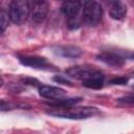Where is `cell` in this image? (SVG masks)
<instances>
[{
  "instance_id": "obj_1",
  "label": "cell",
  "mask_w": 134,
  "mask_h": 134,
  "mask_svg": "<svg viewBox=\"0 0 134 134\" xmlns=\"http://www.w3.org/2000/svg\"><path fill=\"white\" fill-rule=\"evenodd\" d=\"M69 107H57L54 110H49L47 113L52 116H59L64 118H72V119H82L88 118L97 114V109L93 107H76L70 108Z\"/></svg>"
},
{
  "instance_id": "obj_2",
  "label": "cell",
  "mask_w": 134,
  "mask_h": 134,
  "mask_svg": "<svg viewBox=\"0 0 134 134\" xmlns=\"http://www.w3.org/2000/svg\"><path fill=\"white\" fill-rule=\"evenodd\" d=\"M103 17V7L95 0H86L83 9V20L89 26L97 25Z\"/></svg>"
},
{
  "instance_id": "obj_3",
  "label": "cell",
  "mask_w": 134,
  "mask_h": 134,
  "mask_svg": "<svg viewBox=\"0 0 134 134\" xmlns=\"http://www.w3.org/2000/svg\"><path fill=\"white\" fill-rule=\"evenodd\" d=\"M30 13L28 0H12L9 5V19L15 24H22Z\"/></svg>"
},
{
  "instance_id": "obj_4",
  "label": "cell",
  "mask_w": 134,
  "mask_h": 134,
  "mask_svg": "<svg viewBox=\"0 0 134 134\" xmlns=\"http://www.w3.org/2000/svg\"><path fill=\"white\" fill-rule=\"evenodd\" d=\"M66 73L74 79L77 80H87L89 77H92L94 75H98L102 72L92 68V67H87V66H73L70 67L69 69L66 70Z\"/></svg>"
},
{
  "instance_id": "obj_5",
  "label": "cell",
  "mask_w": 134,
  "mask_h": 134,
  "mask_svg": "<svg viewBox=\"0 0 134 134\" xmlns=\"http://www.w3.org/2000/svg\"><path fill=\"white\" fill-rule=\"evenodd\" d=\"M20 62L25 66L32 67L36 69H42V70H54L55 69L45 58H41V57H32V55L21 57Z\"/></svg>"
},
{
  "instance_id": "obj_6",
  "label": "cell",
  "mask_w": 134,
  "mask_h": 134,
  "mask_svg": "<svg viewBox=\"0 0 134 134\" xmlns=\"http://www.w3.org/2000/svg\"><path fill=\"white\" fill-rule=\"evenodd\" d=\"M39 93H40L41 96H43L45 98L57 99V98L63 97L66 92H65V90H63L62 88H59V87L42 85L39 88Z\"/></svg>"
},
{
  "instance_id": "obj_7",
  "label": "cell",
  "mask_w": 134,
  "mask_h": 134,
  "mask_svg": "<svg viewBox=\"0 0 134 134\" xmlns=\"http://www.w3.org/2000/svg\"><path fill=\"white\" fill-rule=\"evenodd\" d=\"M97 59L99 61L106 63L107 65L114 66V67H119L125 62L124 57H121L120 54H117L115 52H111V51H104V52L99 53L97 55Z\"/></svg>"
},
{
  "instance_id": "obj_8",
  "label": "cell",
  "mask_w": 134,
  "mask_h": 134,
  "mask_svg": "<svg viewBox=\"0 0 134 134\" xmlns=\"http://www.w3.org/2000/svg\"><path fill=\"white\" fill-rule=\"evenodd\" d=\"M48 13V5L47 3L42 0V1H38L35 2L32 10H31V18L35 22L37 23H41L47 16Z\"/></svg>"
},
{
  "instance_id": "obj_9",
  "label": "cell",
  "mask_w": 134,
  "mask_h": 134,
  "mask_svg": "<svg viewBox=\"0 0 134 134\" xmlns=\"http://www.w3.org/2000/svg\"><path fill=\"white\" fill-rule=\"evenodd\" d=\"M81 0H64L62 4V12L68 18L76 17L81 9Z\"/></svg>"
},
{
  "instance_id": "obj_10",
  "label": "cell",
  "mask_w": 134,
  "mask_h": 134,
  "mask_svg": "<svg viewBox=\"0 0 134 134\" xmlns=\"http://www.w3.org/2000/svg\"><path fill=\"white\" fill-rule=\"evenodd\" d=\"M54 52L65 58H76L82 54V49L73 45H64V46H58L54 49Z\"/></svg>"
},
{
  "instance_id": "obj_11",
  "label": "cell",
  "mask_w": 134,
  "mask_h": 134,
  "mask_svg": "<svg viewBox=\"0 0 134 134\" xmlns=\"http://www.w3.org/2000/svg\"><path fill=\"white\" fill-rule=\"evenodd\" d=\"M110 16L115 20H120L127 15V6L120 1H114L110 6Z\"/></svg>"
},
{
  "instance_id": "obj_12",
  "label": "cell",
  "mask_w": 134,
  "mask_h": 134,
  "mask_svg": "<svg viewBox=\"0 0 134 134\" xmlns=\"http://www.w3.org/2000/svg\"><path fill=\"white\" fill-rule=\"evenodd\" d=\"M103 84H104V75L102 73L83 81V85L91 89H100L103 87Z\"/></svg>"
},
{
  "instance_id": "obj_13",
  "label": "cell",
  "mask_w": 134,
  "mask_h": 134,
  "mask_svg": "<svg viewBox=\"0 0 134 134\" xmlns=\"http://www.w3.org/2000/svg\"><path fill=\"white\" fill-rule=\"evenodd\" d=\"M80 100H81L80 97H76V98H63V97H61V98L53 99L52 102L49 103V105L55 106V107H69V106L76 104Z\"/></svg>"
},
{
  "instance_id": "obj_14",
  "label": "cell",
  "mask_w": 134,
  "mask_h": 134,
  "mask_svg": "<svg viewBox=\"0 0 134 134\" xmlns=\"http://www.w3.org/2000/svg\"><path fill=\"white\" fill-rule=\"evenodd\" d=\"M9 23V15L6 10L0 9V35L5 31Z\"/></svg>"
},
{
  "instance_id": "obj_15",
  "label": "cell",
  "mask_w": 134,
  "mask_h": 134,
  "mask_svg": "<svg viewBox=\"0 0 134 134\" xmlns=\"http://www.w3.org/2000/svg\"><path fill=\"white\" fill-rule=\"evenodd\" d=\"M128 82V79L125 77V76H120V77H115L111 81L112 84H115V85H125L126 83Z\"/></svg>"
},
{
  "instance_id": "obj_16",
  "label": "cell",
  "mask_w": 134,
  "mask_h": 134,
  "mask_svg": "<svg viewBox=\"0 0 134 134\" xmlns=\"http://www.w3.org/2000/svg\"><path fill=\"white\" fill-rule=\"evenodd\" d=\"M118 102L119 103H125V104L132 105L133 104V97L132 96H127V97H124V98H119Z\"/></svg>"
},
{
  "instance_id": "obj_17",
  "label": "cell",
  "mask_w": 134,
  "mask_h": 134,
  "mask_svg": "<svg viewBox=\"0 0 134 134\" xmlns=\"http://www.w3.org/2000/svg\"><path fill=\"white\" fill-rule=\"evenodd\" d=\"M9 108H10L9 104H7L6 102L0 99V110H8Z\"/></svg>"
},
{
  "instance_id": "obj_18",
  "label": "cell",
  "mask_w": 134,
  "mask_h": 134,
  "mask_svg": "<svg viewBox=\"0 0 134 134\" xmlns=\"http://www.w3.org/2000/svg\"><path fill=\"white\" fill-rule=\"evenodd\" d=\"M53 80L55 81V82H59V83H63V84H70V82H68L67 80H65V79H63V77H61V76H55V77H53Z\"/></svg>"
},
{
  "instance_id": "obj_19",
  "label": "cell",
  "mask_w": 134,
  "mask_h": 134,
  "mask_svg": "<svg viewBox=\"0 0 134 134\" xmlns=\"http://www.w3.org/2000/svg\"><path fill=\"white\" fill-rule=\"evenodd\" d=\"M2 84H3V80H2L1 77H0V87L2 86Z\"/></svg>"
},
{
  "instance_id": "obj_20",
  "label": "cell",
  "mask_w": 134,
  "mask_h": 134,
  "mask_svg": "<svg viewBox=\"0 0 134 134\" xmlns=\"http://www.w3.org/2000/svg\"><path fill=\"white\" fill-rule=\"evenodd\" d=\"M38 1H42V0H34V2H38Z\"/></svg>"
},
{
  "instance_id": "obj_21",
  "label": "cell",
  "mask_w": 134,
  "mask_h": 134,
  "mask_svg": "<svg viewBox=\"0 0 134 134\" xmlns=\"http://www.w3.org/2000/svg\"><path fill=\"white\" fill-rule=\"evenodd\" d=\"M0 2H1V0H0Z\"/></svg>"
}]
</instances>
